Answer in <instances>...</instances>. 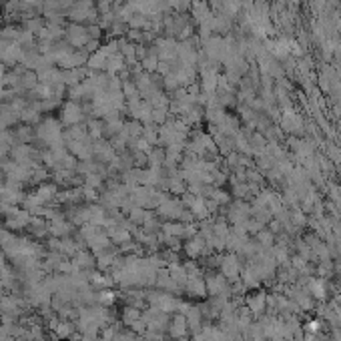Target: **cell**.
I'll use <instances>...</instances> for the list:
<instances>
[{
  "mask_svg": "<svg viewBox=\"0 0 341 341\" xmlns=\"http://www.w3.org/2000/svg\"><path fill=\"white\" fill-rule=\"evenodd\" d=\"M66 34H68L70 45H82V42H87V30L80 28V26H70Z\"/></svg>",
  "mask_w": 341,
  "mask_h": 341,
  "instance_id": "obj_1",
  "label": "cell"
},
{
  "mask_svg": "<svg viewBox=\"0 0 341 341\" xmlns=\"http://www.w3.org/2000/svg\"><path fill=\"white\" fill-rule=\"evenodd\" d=\"M64 122L66 124H76L80 120V109L76 105H66V111H64Z\"/></svg>",
  "mask_w": 341,
  "mask_h": 341,
  "instance_id": "obj_2",
  "label": "cell"
},
{
  "mask_svg": "<svg viewBox=\"0 0 341 341\" xmlns=\"http://www.w3.org/2000/svg\"><path fill=\"white\" fill-rule=\"evenodd\" d=\"M55 193H57L55 185H45V187L38 189V199H40V201H47V199L55 197Z\"/></svg>",
  "mask_w": 341,
  "mask_h": 341,
  "instance_id": "obj_3",
  "label": "cell"
},
{
  "mask_svg": "<svg viewBox=\"0 0 341 341\" xmlns=\"http://www.w3.org/2000/svg\"><path fill=\"white\" fill-rule=\"evenodd\" d=\"M24 2H28V4H40L42 0H24Z\"/></svg>",
  "mask_w": 341,
  "mask_h": 341,
  "instance_id": "obj_4",
  "label": "cell"
}]
</instances>
